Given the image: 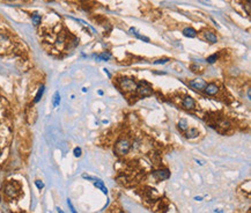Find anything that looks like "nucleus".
Wrapping results in <instances>:
<instances>
[{
  "instance_id": "obj_1",
  "label": "nucleus",
  "mask_w": 251,
  "mask_h": 213,
  "mask_svg": "<svg viewBox=\"0 0 251 213\" xmlns=\"http://www.w3.org/2000/svg\"><path fill=\"white\" fill-rule=\"evenodd\" d=\"M119 86L121 88L124 92H134V90H137V87H138V83L134 80L132 79H129V78H124L121 79V81H119Z\"/></svg>"
},
{
  "instance_id": "obj_2",
  "label": "nucleus",
  "mask_w": 251,
  "mask_h": 213,
  "mask_svg": "<svg viewBox=\"0 0 251 213\" xmlns=\"http://www.w3.org/2000/svg\"><path fill=\"white\" fill-rule=\"evenodd\" d=\"M130 148H131V144H130L129 140L121 139L116 144L115 151H116V153H117L118 155H124L126 153H129Z\"/></svg>"
},
{
  "instance_id": "obj_3",
  "label": "nucleus",
  "mask_w": 251,
  "mask_h": 213,
  "mask_svg": "<svg viewBox=\"0 0 251 213\" xmlns=\"http://www.w3.org/2000/svg\"><path fill=\"white\" fill-rule=\"evenodd\" d=\"M137 92L138 94L141 95V96H150V95L153 94V89H152L150 85L147 81L140 82L137 87Z\"/></svg>"
},
{
  "instance_id": "obj_4",
  "label": "nucleus",
  "mask_w": 251,
  "mask_h": 213,
  "mask_svg": "<svg viewBox=\"0 0 251 213\" xmlns=\"http://www.w3.org/2000/svg\"><path fill=\"white\" fill-rule=\"evenodd\" d=\"M189 85H190L192 88L194 89H198V90H204V88L206 87V81L204 80V79H194V80H191L189 82Z\"/></svg>"
},
{
  "instance_id": "obj_5",
  "label": "nucleus",
  "mask_w": 251,
  "mask_h": 213,
  "mask_svg": "<svg viewBox=\"0 0 251 213\" xmlns=\"http://www.w3.org/2000/svg\"><path fill=\"white\" fill-rule=\"evenodd\" d=\"M204 90H205V93L207 95H216L219 93V87L214 83H208L204 88Z\"/></svg>"
},
{
  "instance_id": "obj_6",
  "label": "nucleus",
  "mask_w": 251,
  "mask_h": 213,
  "mask_svg": "<svg viewBox=\"0 0 251 213\" xmlns=\"http://www.w3.org/2000/svg\"><path fill=\"white\" fill-rule=\"evenodd\" d=\"M153 176L159 181H164L169 178V172L168 170H158L153 174Z\"/></svg>"
},
{
  "instance_id": "obj_7",
  "label": "nucleus",
  "mask_w": 251,
  "mask_h": 213,
  "mask_svg": "<svg viewBox=\"0 0 251 213\" xmlns=\"http://www.w3.org/2000/svg\"><path fill=\"white\" fill-rule=\"evenodd\" d=\"M5 193H6L8 197H11V198H14V197H16V195H17V190H16L15 187L13 184H7L6 188H5Z\"/></svg>"
},
{
  "instance_id": "obj_8",
  "label": "nucleus",
  "mask_w": 251,
  "mask_h": 213,
  "mask_svg": "<svg viewBox=\"0 0 251 213\" xmlns=\"http://www.w3.org/2000/svg\"><path fill=\"white\" fill-rule=\"evenodd\" d=\"M183 107H184L185 109H194L196 102H194V100L191 97V96H186V97L183 100Z\"/></svg>"
},
{
  "instance_id": "obj_9",
  "label": "nucleus",
  "mask_w": 251,
  "mask_h": 213,
  "mask_svg": "<svg viewBox=\"0 0 251 213\" xmlns=\"http://www.w3.org/2000/svg\"><path fill=\"white\" fill-rule=\"evenodd\" d=\"M204 36H205V40H207L208 42H211V43H216L218 42V37H216V35H215L214 33H212V31H205L204 33Z\"/></svg>"
},
{
  "instance_id": "obj_10",
  "label": "nucleus",
  "mask_w": 251,
  "mask_h": 213,
  "mask_svg": "<svg viewBox=\"0 0 251 213\" xmlns=\"http://www.w3.org/2000/svg\"><path fill=\"white\" fill-rule=\"evenodd\" d=\"M183 35L186 37H190V38H193V37L197 36V31L194 30L193 28H185L184 30H183Z\"/></svg>"
},
{
  "instance_id": "obj_11",
  "label": "nucleus",
  "mask_w": 251,
  "mask_h": 213,
  "mask_svg": "<svg viewBox=\"0 0 251 213\" xmlns=\"http://www.w3.org/2000/svg\"><path fill=\"white\" fill-rule=\"evenodd\" d=\"M130 33L132 34V35H134V36H135V37H138V38H139V40H141V41L149 42V38H148V37H146V36H144V35H140V34L138 33V30H137V29L131 28V29H130Z\"/></svg>"
},
{
  "instance_id": "obj_12",
  "label": "nucleus",
  "mask_w": 251,
  "mask_h": 213,
  "mask_svg": "<svg viewBox=\"0 0 251 213\" xmlns=\"http://www.w3.org/2000/svg\"><path fill=\"white\" fill-rule=\"evenodd\" d=\"M31 20H32V23L35 26H38L40 23V21H42V17H40L38 13H34L31 15Z\"/></svg>"
},
{
  "instance_id": "obj_13",
  "label": "nucleus",
  "mask_w": 251,
  "mask_h": 213,
  "mask_svg": "<svg viewBox=\"0 0 251 213\" xmlns=\"http://www.w3.org/2000/svg\"><path fill=\"white\" fill-rule=\"evenodd\" d=\"M186 135H187V138H190V139H192V138H196V137H198L199 135V131L197 130V129H190L189 131H187V133H186Z\"/></svg>"
},
{
  "instance_id": "obj_14",
  "label": "nucleus",
  "mask_w": 251,
  "mask_h": 213,
  "mask_svg": "<svg viewBox=\"0 0 251 213\" xmlns=\"http://www.w3.org/2000/svg\"><path fill=\"white\" fill-rule=\"evenodd\" d=\"M178 127L181 129V131H186L187 130V121L185 118H182L178 122Z\"/></svg>"
},
{
  "instance_id": "obj_15",
  "label": "nucleus",
  "mask_w": 251,
  "mask_h": 213,
  "mask_svg": "<svg viewBox=\"0 0 251 213\" xmlns=\"http://www.w3.org/2000/svg\"><path fill=\"white\" fill-rule=\"evenodd\" d=\"M43 93H44V86H40V88H38V92H37L36 96H35V100H34V102H35V103L38 102L40 98H42V95H43Z\"/></svg>"
},
{
  "instance_id": "obj_16",
  "label": "nucleus",
  "mask_w": 251,
  "mask_h": 213,
  "mask_svg": "<svg viewBox=\"0 0 251 213\" xmlns=\"http://www.w3.org/2000/svg\"><path fill=\"white\" fill-rule=\"evenodd\" d=\"M95 187H97V188H98V189H101L102 192L105 193V195L108 193V190H107V188H105L104 185H103V183H102V182H101V181H100V180H97V182H95Z\"/></svg>"
},
{
  "instance_id": "obj_17",
  "label": "nucleus",
  "mask_w": 251,
  "mask_h": 213,
  "mask_svg": "<svg viewBox=\"0 0 251 213\" xmlns=\"http://www.w3.org/2000/svg\"><path fill=\"white\" fill-rule=\"evenodd\" d=\"M60 103V95L58 92L54 93V96H53V107H58Z\"/></svg>"
},
{
  "instance_id": "obj_18",
  "label": "nucleus",
  "mask_w": 251,
  "mask_h": 213,
  "mask_svg": "<svg viewBox=\"0 0 251 213\" xmlns=\"http://www.w3.org/2000/svg\"><path fill=\"white\" fill-rule=\"evenodd\" d=\"M98 58H100V59H102V60H109L110 58H111V54H110L109 52H103V53H101V54L98 56Z\"/></svg>"
},
{
  "instance_id": "obj_19",
  "label": "nucleus",
  "mask_w": 251,
  "mask_h": 213,
  "mask_svg": "<svg viewBox=\"0 0 251 213\" xmlns=\"http://www.w3.org/2000/svg\"><path fill=\"white\" fill-rule=\"evenodd\" d=\"M207 63H210V64H214L216 60H218V54H212V56H210V57L206 59Z\"/></svg>"
},
{
  "instance_id": "obj_20",
  "label": "nucleus",
  "mask_w": 251,
  "mask_h": 213,
  "mask_svg": "<svg viewBox=\"0 0 251 213\" xmlns=\"http://www.w3.org/2000/svg\"><path fill=\"white\" fill-rule=\"evenodd\" d=\"M7 41H8V35H7V34L0 31V43H2V42H7Z\"/></svg>"
},
{
  "instance_id": "obj_21",
  "label": "nucleus",
  "mask_w": 251,
  "mask_h": 213,
  "mask_svg": "<svg viewBox=\"0 0 251 213\" xmlns=\"http://www.w3.org/2000/svg\"><path fill=\"white\" fill-rule=\"evenodd\" d=\"M169 62V58H162V59H158V60H155L154 64L155 65H159V64H166V63Z\"/></svg>"
},
{
  "instance_id": "obj_22",
  "label": "nucleus",
  "mask_w": 251,
  "mask_h": 213,
  "mask_svg": "<svg viewBox=\"0 0 251 213\" xmlns=\"http://www.w3.org/2000/svg\"><path fill=\"white\" fill-rule=\"evenodd\" d=\"M35 184H36V187L40 189V190H42V189L44 188V184H43V182H42V181H40V180L35 181Z\"/></svg>"
},
{
  "instance_id": "obj_23",
  "label": "nucleus",
  "mask_w": 251,
  "mask_h": 213,
  "mask_svg": "<svg viewBox=\"0 0 251 213\" xmlns=\"http://www.w3.org/2000/svg\"><path fill=\"white\" fill-rule=\"evenodd\" d=\"M80 155H81V148L80 147H75V148H74V156L79 158Z\"/></svg>"
},
{
  "instance_id": "obj_24",
  "label": "nucleus",
  "mask_w": 251,
  "mask_h": 213,
  "mask_svg": "<svg viewBox=\"0 0 251 213\" xmlns=\"http://www.w3.org/2000/svg\"><path fill=\"white\" fill-rule=\"evenodd\" d=\"M67 203H69V209H71V211H72V213H77V211H75V209L73 207V205H72V203H71V201H67Z\"/></svg>"
},
{
  "instance_id": "obj_25",
  "label": "nucleus",
  "mask_w": 251,
  "mask_h": 213,
  "mask_svg": "<svg viewBox=\"0 0 251 213\" xmlns=\"http://www.w3.org/2000/svg\"><path fill=\"white\" fill-rule=\"evenodd\" d=\"M247 12L248 14H250V0H248L247 2Z\"/></svg>"
},
{
  "instance_id": "obj_26",
  "label": "nucleus",
  "mask_w": 251,
  "mask_h": 213,
  "mask_svg": "<svg viewBox=\"0 0 251 213\" xmlns=\"http://www.w3.org/2000/svg\"><path fill=\"white\" fill-rule=\"evenodd\" d=\"M199 1H200V2H202V4H205V5H210L211 4L208 0H199Z\"/></svg>"
},
{
  "instance_id": "obj_27",
  "label": "nucleus",
  "mask_w": 251,
  "mask_h": 213,
  "mask_svg": "<svg viewBox=\"0 0 251 213\" xmlns=\"http://www.w3.org/2000/svg\"><path fill=\"white\" fill-rule=\"evenodd\" d=\"M57 211H58V212H59V213H64V212H63V211H61L60 209H57Z\"/></svg>"
},
{
  "instance_id": "obj_28",
  "label": "nucleus",
  "mask_w": 251,
  "mask_h": 213,
  "mask_svg": "<svg viewBox=\"0 0 251 213\" xmlns=\"http://www.w3.org/2000/svg\"><path fill=\"white\" fill-rule=\"evenodd\" d=\"M0 155H1V149H0Z\"/></svg>"
},
{
  "instance_id": "obj_29",
  "label": "nucleus",
  "mask_w": 251,
  "mask_h": 213,
  "mask_svg": "<svg viewBox=\"0 0 251 213\" xmlns=\"http://www.w3.org/2000/svg\"><path fill=\"white\" fill-rule=\"evenodd\" d=\"M0 100H1V97H0Z\"/></svg>"
},
{
  "instance_id": "obj_30",
  "label": "nucleus",
  "mask_w": 251,
  "mask_h": 213,
  "mask_svg": "<svg viewBox=\"0 0 251 213\" xmlns=\"http://www.w3.org/2000/svg\"><path fill=\"white\" fill-rule=\"evenodd\" d=\"M0 201H1V199H0Z\"/></svg>"
},
{
  "instance_id": "obj_31",
  "label": "nucleus",
  "mask_w": 251,
  "mask_h": 213,
  "mask_svg": "<svg viewBox=\"0 0 251 213\" xmlns=\"http://www.w3.org/2000/svg\"><path fill=\"white\" fill-rule=\"evenodd\" d=\"M121 213H123V212H121Z\"/></svg>"
}]
</instances>
